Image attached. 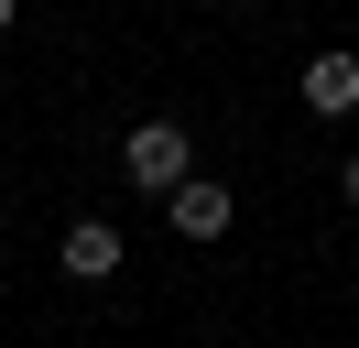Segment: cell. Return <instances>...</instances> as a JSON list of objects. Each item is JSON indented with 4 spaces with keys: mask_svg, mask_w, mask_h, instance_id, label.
<instances>
[{
    "mask_svg": "<svg viewBox=\"0 0 359 348\" xmlns=\"http://www.w3.org/2000/svg\"><path fill=\"white\" fill-rule=\"evenodd\" d=\"M153 207H175V229H185V239H218V229H229V185H196V174H175Z\"/></svg>",
    "mask_w": 359,
    "mask_h": 348,
    "instance_id": "3957f363",
    "label": "cell"
},
{
    "mask_svg": "<svg viewBox=\"0 0 359 348\" xmlns=\"http://www.w3.org/2000/svg\"><path fill=\"white\" fill-rule=\"evenodd\" d=\"M66 272L76 283H109L120 272V229H109V218H76V229H66Z\"/></svg>",
    "mask_w": 359,
    "mask_h": 348,
    "instance_id": "277c9868",
    "label": "cell"
},
{
    "mask_svg": "<svg viewBox=\"0 0 359 348\" xmlns=\"http://www.w3.org/2000/svg\"><path fill=\"white\" fill-rule=\"evenodd\" d=\"M305 109H316V120H348V109H359V55H348V44L305 55Z\"/></svg>",
    "mask_w": 359,
    "mask_h": 348,
    "instance_id": "7a4b0ae2",
    "label": "cell"
},
{
    "mask_svg": "<svg viewBox=\"0 0 359 348\" xmlns=\"http://www.w3.org/2000/svg\"><path fill=\"white\" fill-rule=\"evenodd\" d=\"M11 11H22V0H0V33H11Z\"/></svg>",
    "mask_w": 359,
    "mask_h": 348,
    "instance_id": "8992f818",
    "label": "cell"
},
{
    "mask_svg": "<svg viewBox=\"0 0 359 348\" xmlns=\"http://www.w3.org/2000/svg\"><path fill=\"white\" fill-rule=\"evenodd\" d=\"M120 174H131L142 196H163L175 174H196V142H185V120H131V142H120Z\"/></svg>",
    "mask_w": 359,
    "mask_h": 348,
    "instance_id": "6da1fadb",
    "label": "cell"
},
{
    "mask_svg": "<svg viewBox=\"0 0 359 348\" xmlns=\"http://www.w3.org/2000/svg\"><path fill=\"white\" fill-rule=\"evenodd\" d=\"M337 196H348V207H359V152H348V174H337Z\"/></svg>",
    "mask_w": 359,
    "mask_h": 348,
    "instance_id": "5b68a950",
    "label": "cell"
}]
</instances>
